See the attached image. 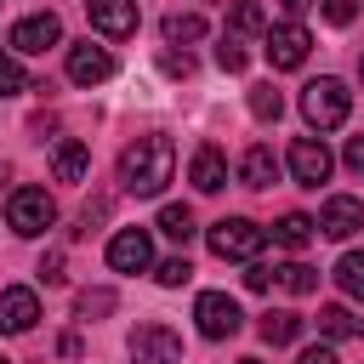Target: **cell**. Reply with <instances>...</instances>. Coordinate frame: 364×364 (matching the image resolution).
<instances>
[{
	"label": "cell",
	"instance_id": "d590c367",
	"mask_svg": "<svg viewBox=\"0 0 364 364\" xmlns=\"http://www.w3.org/2000/svg\"><path fill=\"white\" fill-rule=\"evenodd\" d=\"M165 68H171V74H193V63H188V51H182V57L171 51V57H165Z\"/></svg>",
	"mask_w": 364,
	"mask_h": 364
},
{
	"label": "cell",
	"instance_id": "7a4b0ae2",
	"mask_svg": "<svg viewBox=\"0 0 364 364\" xmlns=\"http://www.w3.org/2000/svg\"><path fill=\"white\" fill-rule=\"evenodd\" d=\"M347 108H353V91H347L341 80H330V74L301 91V114H307L313 131H336V125L347 119Z\"/></svg>",
	"mask_w": 364,
	"mask_h": 364
},
{
	"label": "cell",
	"instance_id": "e0dca14e",
	"mask_svg": "<svg viewBox=\"0 0 364 364\" xmlns=\"http://www.w3.org/2000/svg\"><path fill=\"white\" fill-rule=\"evenodd\" d=\"M239 176H245V188H273V176H279L273 148H267V142H256V148L239 159Z\"/></svg>",
	"mask_w": 364,
	"mask_h": 364
},
{
	"label": "cell",
	"instance_id": "ba28073f",
	"mask_svg": "<svg viewBox=\"0 0 364 364\" xmlns=\"http://www.w3.org/2000/svg\"><path fill=\"white\" fill-rule=\"evenodd\" d=\"M63 40V17L57 11H34V17H23L17 28H11V51L17 57H40V51H51Z\"/></svg>",
	"mask_w": 364,
	"mask_h": 364
},
{
	"label": "cell",
	"instance_id": "f35d334b",
	"mask_svg": "<svg viewBox=\"0 0 364 364\" xmlns=\"http://www.w3.org/2000/svg\"><path fill=\"white\" fill-rule=\"evenodd\" d=\"M358 80H364V63H358Z\"/></svg>",
	"mask_w": 364,
	"mask_h": 364
},
{
	"label": "cell",
	"instance_id": "ffe728a7",
	"mask_svg": "<svg viewBox=\"0 0 364 364\" xmlns=\"http://www.w3.org/2000/svg\"><path fill=\"white\" fill-rule=\"evenodd\" d=\"M273 284H284L290 296H313L318 290V273L307 262H284V267H273Z\"/></svg>",
	"mask_w": 364,
	"mask_h": 364
},
{
	"label": "cell",
	"instance_id": "4316f807",
	"mask_svg": "<svg viewBox=\"0 0 364 364\" xmlns=\"http://www.w3.org/2000/svg\"><path fill=\"white\" fill-rule=\"evenodd\" d=\"M17 91H28V74L11 51H0V97H17Z\"/></svg>",
	"mask_w": 364,
	"mask_h": 364
},
{
	"label": "cell",
	"instance_id": "4dcf8cb0",
	"mask_svg": "<svg viewBox=\"0 0 364 364\" xmlns=\"http://www.w3.org/2000/svg\"><path fill=\"white\" fill-rule=\"evenodd\" d=\"M216 63H222L228 74H239V68H245V46H239V40H222V46H216Z\"/></svg>",
	"mask_w": 364,
	"mask_h": 364
},
{
	"label": "cell",
	"instance_id": "f546056e",
	"mask_svg": "<svg viewBox=\"0 0 364 364\" xmlns=\"http://www.w3.org/2000/svg\"><path fill=\"white\" fill-rule=\"evenodd\" d=\"M358 17V0H324V23H336V28H347Z\"/></svg>",
	"mask_w": 364,
	"mask_h": 364
},
{
	"label": "cell",
	"instance_id": "1f68e13d",
	"mask_svg": "<svg viewBox=\"0 0 364 364\" xmlns=\"http://www.w3.org/2000/svg\"><path fill=\"white\" fill-rule=\"evenodd\" d=\"M341 159H347V171H353V176H364V131H358V136H347V154H341Z\"/></svg>",
	"mask_w": 364,
	"mask_h": 364
},
{
	"label": "cell",
	"instance_id": "603a6c76",
	"mask_svg": "<svg viewBox=\"0 0 364 364\" xmlns=\"http://www.w3.org/2000/svg\"><path fill=\"white\" fill-rule=\"evenodd\" d=\"M159 233L176 239V245H188V239L199 233V228H193V210H188V205H165V210H159Z\"/></svg>",
	"mask_w": 364,
	"mask_h": 364
},
{
	"label": "cell",
	"instance_id": "d6986e66",
	"mask_svg": "<svg viewBox=\"0 0 364 364\" xmlns=\"http://www.w3.org/2000/svg\"><path fill=\"white\" fill-rule=\"evenodd\" d=\"M318 330H324L330 341H353V336H364V318H358L353 307L330 301V307H318Z\"/></svg>",
	"mask_w": 364,
	"mask_h": 364
},
{
	"label": "cell",
	"instance_id": "7402d4cb",
	"mask_svg": "<svg viewBox=\"0 0 364 364\" xmlns=\"http://www.w3.org/2000/svg\"><path fill=\"white\" fill-rule=\"evenodd\" d=\"M205 34V17L199 11H171L165 17V46H188V40H199Z\"/></svg>",
	"mask_w": 364,
	"mask_h": 364
},
{
	"label": "cell",
	"instance_id": "ac0fdd59",
	"mask_svg": "<svg viewBox=\"0 0 364 364\" xmlns=\"http://www.w3.org/2000/svg\"><path fill=\"white\" fill-rule=\"evenodd\" d=\"M313 233H318V222H313V216H301V210H284V216L273 222V245H284V250L313 245Z\"/></svg>",
	"mask_w": 364,
	"mask_h": 364
},
{
	"label": "cell",
	"instance_id": "3957f363",
	"mask_svg": "<svg viewBox=\"0 0 364 364\" xmlns=\"http://www.w3.org/2000/svg\"><path fill=\"white\" fill-rule=\"evenodd\" d=\"M6 222H11V233L40 239V233L57 222V199H51L46 188H11V199H6Z\"/></svg>",
	"mask_w": 364,
	"mask_h": 364
},
{
	"label": "cell",
	"instance_id": "30bf717a",
	"mask_svg": "<svg viewBox=\"0 0 364 364\" xmlns=\"http://www.w3.org/2000/svg\"><path fill=\"white\" fill-rule=\"evenodd\" d=\"M307 51H313V34H307L301 23H279V28H267V63H273V68H301Z\"/></svg>",
	"mask_w": 364,
	"mask_h": 364
},
{
	"label": "cell",
	"instance_id": "8fae6325",
	"mask_svg": "<svg viewBox=\"0 0 364 364\" xmlns=\"http://www.w3.org/2000/svg\"><path fill=\"white\" fill-rule=\"evenodd\" d=\"M34 318H40V296H34L28 284H6V290H0V330H6V336H28Z\"/></svg>",
	"mask_w": 364,
	"mask_h": 364
},
{
	"label": "cell",
	"instance_id": "cb8c5ba5",
	"mask_svg": "<svg viewBox=\"0 0 364 364\" xmlns=\"http://www.w3.org/2000/svg\"><path fill=\"white\" fill-rule=\"evenodd\" d=\"M336 284H341L353 301H364V250H347V256L336 262Z\"/></svg>",
	"mask_w": 364,
	"mask_h": 364
},
{
	"label": "cell",
	"instance_id": "60d3db41",
	"mask_svg": "<svg viewBox=\"0 0 364 364\" xmlns=\"http://www.w3.org/2000/svg\"><path fill=\"white\" fill-rule=\"evenodd\" d=\"M0 364H6V358H0Z\"/></svg>",
	"mask_w": 364,
	"mask_h": 364
},
{
	"label": "cell",
	"instance_id": "6da1fadb",
	"mask_svg": "<svg viewBox=\"0 0 364 364\" xmlns=\"http://www.w3.org/2000/svg\"><path fill=\"white\" fill-rule=\"evenodd\" d=\"M176 176V148H171V136H136L125 154H119V182H125V193H136V199H154V193H165V182Z\"/></svg>",
	"mask_w": 364,
	"mask_h": 364
},
{
	"label": "cell",
	"instance_id": "d4e9b609",
	"mask_svg": "<svg viewBox=\"0 0 364 364\" xmlns=\"http://www.w3.org/2000/svg\"><path fill=\"white\" fill-rule=\"evenodd\" d=\"M228 23H233V34H267V11H262L256 0H233Z\"/></svg>",
	"mask_w": 364,
	"mask_h": 364
},
{
	"label": "cell",
	"instance_id": "5bb4252c",
	"mask_svg": "<svg viewBox=\"0 0 364 364\" xmlns=\"http://www.w3.org/2000/svg\"><path fill=\"white\" fill-rule=\"evenodd\" d=\"M68 80L74 85H102V80H114V57L102 51V46H68Z\"/></svg>",
	"mask_w": 364,
	"mask_h": 364
},
{
	"label": "cell",
	"instance_id": "ab89813d",
	"mask_svg": "<svg viewBox=\"0 0 364 364\" xmlns=\"http://www.w3.org/2000/svg\"><path fill=\"white\" fill-rule=\"evenodd\" d=\"M0 6H6V0H0Z\"/></svg>",
	"mask_w": 364,
	"mask_h": 364
},
{
	"label": "cell",
	"instance_id": "52a82bcc",
	"mask_svg": "<svg viewBox=\"0 0 364 364\" xmlns=\"http://www.w3.org/2000/svg\"><path fill=\"white\" fill-rule=\"evenodd\" d=\"M131 358L136 364H182V341L171 324H136L131 330Z\"/></svg>",
	"mask_w": 364,
	"mask_h": 364
},
{
	"label": "cell",
	"instance_id": "74e56055",
	"mask_svg": "<svg viewBox=\"0 0 364 364\" xmlns=\"http://www.w3.org/2000/svg\"><path fill=\"white\" fill-rule=\"evenodd\" d=\"M239 364H262V358H239Z\"/></svg>",
	"mask_w": 364,
	"mask_h": 364
},
{
	"label": "cell",
	"instance_id": "e575fe53",
	"mask_svg": "<svg viewBox=\"0 0 364 364\" xmlns=\"http://www.w3.org/2000/svg\"><path fill=\"white\" fill-rule=\"evenodd\" d=\"M296 364H341V358H336V353H330V347H307V353H301V358H296Z\"/></svg>",
	"mask_w": 364,
	"mask_h": 364
},
{
	"label": "cell",
	"instance_id": "4fadbf2b",
	"mask_svg": "<svg viewBox=\"0 0 364 364\" xmlns=\"http://www.w3.org/2000/svg\"><path fill=\"white\" fill-rule=\"evenodd\" d=\"M358 228H364V205H358L353 193L324 199V210H318V233H324V239H353Z\"/></svg>",
	"mask_w": 364,
	"mask_h": 364
},
{
	"label": "cell",
	"instance_id": "f1b7e54d",
	"mask_svg": "<svg viewBox=\"0 0 364 364\" xmlns=\"http://www.w3.org/2000/svg\"><path fill=\"white\" fill-rule=\"evenodd\" d=\"M74 307H80V318H91V313H114V290H85Z\"/></svg>",
	"mask_w": 364,
	"mask_h": 364
},
{
	"label": "cell",
	"instance_id": "44dd1931",
	"mask_svg": "<svg viewBox=\"0 0 364 364\" xmlns=\"http://www.w3.org/2000/svg\"><path fill=\"white\" fill-rule=\"evenodd\" d=\"M296 336H301V313H267L262 318V341L267 347H290Z\"/></svg>",
	"mask_w": 364,
	"mask_h": 364
},
{
	"label": "cell",
	"instance_id": "d6a6232c",
	"mask_svg": "<svg viewBox=\"0 0 364 364\" xmlns=\"http://www.w3.org/2000/svg\"><path fill=\"white\" fill-rule=\"evenodd\" d=\"M245 284H250V290H267V284H273V267L250 262V267H245Z\"/></svg>",
	"mask_w": 364,
	"mask_h": 364
},
{
	"label": "cell",
	"instance_id": "8d00e7d4",
	"mask_svg": "<svg viewBox=\"0 0 364 364\" xmlns=\"http://www.w3.org/2000/svg\"><path fill=\"white\" fill-rule=\"evenodd\" d=\"M307 6H313V0H279V11H284V17H290V23H296V17H301V11H307Z\"/></svg>",
	"mask_w": 364,
	"mask_h": 364
},
{
	"label": "cell",
	"instance_id": "8992f818",
	"mask_svg": "<svg viewBox=\"0 0 364 364\" xmlns=\"http://www.w3.org/2000/svg\"><path fill=\"white\" fill-rule=\"evenodd\" d=\"M284 165H290V176H296L301 188H318V182H330V171H336V159H330V148H324L318 136H296L290 154H284Z\"/></svg>",
	"mask_w": 364,
	"mask_h": 364
},
{
	"label": "cell",
	"instance_id": "277c9868",
	"mask_svg": "<svg viewBox=\"0 0 364 364\" xmlns=\"http://www.w3.org/2000/svg\"><path fill=\"white\" fill-rule=\"evenodd\" d=\"M267 245V228H256L250 216H222L210 222V250L222 262H256V250Z\"/></svg>",
	"mask_w": 364,
	"mask_h": 364
},
{
	"label": "cell",
	"instance_id": "2e32d148",
	"mask_svg": "<svg viewBox=\"0 0 364 364\" xmlns=\"http://www.w3.org/2000/svg\"><path fill=\"white\" fill-rule=\"evenodd\" d=\"M188 182H193L199 193H216V188L228 182V159H222L216 148H199V154H193V165H188Z\"/></svg>",
	"mask_w": 364,
	"mask_h": 364
},
{
	"label": "cell",
	"instance_id": "83f0119b",
	"mask_svg": "<svg viewBox=\"0 0 364 364\" xmlns=\"http://www.w3.org/2000/svg\"><path fill=\"white\" fill-rule=\"evenodd\" d=\"M250 114H256V119H279V114H284V97H279L273 85H256V91H250Z\"/></svg>",
	"mask_w": 364,
	"mask_h": 364
},
{
	"label": "cell",
	"instance_id": "9a60e30c",
	"mask_svg": "<svg viewBox=\"0 0 364 364\" xmlns=\"http://www.w3.org/2000/svg\"><path fill=\"white\" fill-rule=\"evenodd\" d=\"M51 171H57V182H85V171H91V148H85L80 136H63V142L51 148Z\"/></svg>",
	"mask_w": 364,
	"mask_h": 364
},
{
	"label": "cell",
	"instance_id": "9c48e42d",
	"mask_svg": "<svg viewBox=\"0 0 364 364\" xmlns=\"http://www.w3.org/2000/svg\"><path fill=\"white\" fill-rule=\"evenodd\" d=\"M108 267H114V273H142V267H154V239H148V228H119V233L108 239Z\"/></svg>",
	"mask_w": 364,
	"mask_h": 364
},
{
	"label": "cell",
	"instance_id": "836d02e7",
	"mask_svg": "<svg viewBox=\"0 0 364 364\" xmlns=\"http://www.w3.org/2000/svg\"><path fill=\"white\" fill-rule=\"evenodd\" d=\"M40 279H46V284H57V279H63V256H57V250L40 262Z\"/></svg>",
	"mask_w": 364,
	"mask_h": 364
},
{
	"label": "cell",
	"instance_id": "5b68a950",
	"mask_svg": "<svg viewBox=\"0 0 364 364\" xmlns=\"http://www.w3.org/2000/svg\"><path fill=\"white\" fill-rule=\"evenodd\" d=\"M193 318H199V336H205V341H228V336H239V324H245L239 301L222 296V290H205V296L193 301Z\"/></svg>",
	"mask_w": 364,
	"mask_h": 364
},
{
	"label": "cell",
	"instance_id": "484cf974",
	"mask_svg": "<svg viewBox=\"0 0 364 364\" xmlns=\"http://www.w3.org/2000/svg\"><path fill=\"white\" fill-rule=\"evenodd\" d=\"M154 279H159L165 290H182V284L193 279V267H188V256H165V262L154 267Z\"/></svg>",
	"mask_w": 364,
	"mask_h": 364
},
{
	"label": "cell",
	"instance_id": "7c38bea8",
	"mask_svg": "<svg viewBox=\"0 0 364 364\" xmlns=\"http://www.w3.org/2000/svg\"><path fill=\"white\" fill-rule=\"evenodd\" d=\"M85 17L108 40H131L136 34V0H85Z\"/></svg>",
	"mask_w": 364,
	"mask_h": 364
}]
</instances>
